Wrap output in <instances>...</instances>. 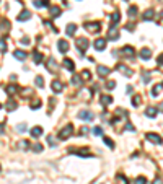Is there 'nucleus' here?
<instances>
[{
  "mask_svg": "<svg viewBox=\"0 0 163 184\" xmlns=\"http://www.w3.org/2000/svg\"><path fill=\"white\" fill-rule=\"evenodd\" d=\"M75 46H77V49L80 51V56H83V52L88 49L90 41L86 39V37H78V39H75Z\"/></svg>",
  "mask_w": 163,
  "mask_h": 184,
  "instance_id": "1",
  "label": "nucleus"
},
{
  "mask_svg": "<svg viewBox=\"0 0 163 184\" xmlns=\"http://www.w3.org/2000/svg\"><path fill=\"white\" fill-rule=\"evenodd\" d=\"M72 134H73V126H72V124H67V126L59 132V139H61V140H67Z\"/></svg>",
  "mask_w": 163,
  "mask_h": 184,
  "instance_id": "2",
  "label": "nucleus"
},
{
  "mask_svg": "<svg viewBox=\"0 0 163 184\" xmlns=\"http://www.w3.org/2000/svg\"><path fill=\"white\" fill-rule=\"evenodd\" d=\"M118 56H122V57H127V59H132L135 56L134 47H132V46H124L121 51H118Z\"/></svg>",
  "mask_w": 163,
  "mask_h": 184,
  "instance_id": "3",
  "label": "nucleus"
},
{
  "mask_svg": "<svg viewBox=\"0 0 163 184\" xmlns=\"http://www.w3.org/2000/svg\"><path fill=\"white\" fill-rule=\"evenodd\" d=\"M85 29L90 31V33H100L101 31V25L98 21H93V23H85Z\"/></svg>",
  "mask_w": 163,
  "mask_h": 184,
  "instance_id": "4",
  "label": "nucleus"
},
{
  "mask_svg": "<svg viewBox=\"0 0 163 184\" xmlns=\"http://www.w3.org/2000/svg\"><path fill=\"white\" fill-rule=\"evenodd\" d=\"M119 29H118V26H109V31H108V39L109 41H118L119 39Z\"/></svg>",
  "mask_w": 163,
  "mask_h": 184,
  "instance_id": "5",
  "label": "nucleus"
},
{
  "mask_svg": "<svg viewBox=\"0 0 163 184\" xmlns=\"http://www.w3.org/2000/svg\"><path fill=\"white\" fill-rule=\"evenodd\" d=\"M78 119H83V121H93L95 114L91 112V111H88V109H82L80 112H78Z\"/></svg>",
  "mask_w": 163,
  "mask_h": 184,
  "instance_id": "6",
  "label": "nucleus"
},
{
  "mask_svg": "<svg viewBox=\"0 0 163 184\" xmlns=\"http://www.w3.org/2000/svg\"><path fill=\"white\" fill-rule=\"evenodd\" d=\"M64 86H65V85L61 82V80H52V83H51V88H52L54 93H62Z\"/></svg>",
  "mask_w": 163,
  "mask_h": 184,
  "instance_id": "7",
  "label": "nucleus"
},
{
  "mask_svg": "<svg viewBox=\"0 0 163 184\" xmlns=\"http://www.w3.org/2000/svg\"><path fill=\"white\" fill-rule=\"evenodd\" d=\"M145 137H147V140H150V142L157 143V145H162V137H160V135H157V134H152V132H148V134H147Z\"/></svg>",
  "mask_w": 163,
  "mask_h": 184,
  "instance_id": "8",
  "label": "nucleus"
},
{
  "mask_svg": "<svg viewBox=\"0 0 163 184\" xmlns=\"http://www.w3.org/2000/svg\"><path fill=\"white\" fill-rule=\"evenodd\" d=\"M57 47H59V52H62V54H65L67 51H69V42L67 41H64V39H61V41L57 42Z\"/></svg>",
  "mask_w": 163,
  "mask_h": 184,
  "instance_id": "9",
  "label": "nucleus"
},
{
  "mask_svg": "<svg viewBox=\"0 0 163 184\" xmlns=\"http://www.w3.org/2000/svg\"><path fill=\"white\" fill-rule=\"evenodd\" d=\"M116 69H118L119 72H121V74H124L126 77H132V70L127 69V67L124 65V64H118V67H116Z\"/></svg>",
  "mask_w": 163,
  "mask_h": 184,
  "instance_id": "10",
  "label": "nucleus"
},
{
  "mask_svg": "<svg viewBox=\"0 0 163 184\" xmlns=\"http://www.w3.org/2000/svg\"><path fill=\"white\" fill-rule=\"evenodd\" d=\"M153 18H155V10H152V8H148L147 12H143V15H142L143 21H150V20H153Z\"/></svg>",
  "mask_w": 163,
  "mask_h": 184,
  "instance_id": "11",
  "label": "nucleus"
},
{
  "mask_svg": "<svg viewBox=\"0 0 163 184\" xmlns=\"http://www.w3.org/2000/svg\"><path fill=\"white\" fill-rule=\"evenodd\" d=\"M93 46H95V49H96V51H104L106 39H96V41L93 42Z\"/></svg>",
  "mask_w": 163,
  "mask_h": 184,
  "instance_id": "12",
  "label": "nucleus"
},
{
  "mask_svg": "<svg viewBox=\"0 0 163 184\" xmlns=\"http://www.w3.org/2000/svg\"><path fill=\"white\" fill-rule=\"evenodd\" d=\"M109 72H111V70L108 69V67H104V65H98V75H100L101 78L108 77V75H109Z\"/></svg>",
  "mask_w": 163,
  "mask_h": 184,
  "instance_id": "13",
  "label": "nucleus"
},
{
  "mask_svg": "<svg viewBox=\"0 0 163 184\" xmlns=\"http://www.w3.org/2000/svg\"><path fill=\"white\" fill-rule=\"evenodd\" d=\"M139 57L142 59V60H148V59L152 57V51L150 49H142L139 52Z\"/></svg>",
  "mask_w": 163,
  "mask_h": 184,
  "instance_id": "14",
  "label": "nucleus"
},
{
  "mask_svg": "<svg viewBox=\"0 0 163 184\" xmlns=\"http://www.w3.org/2000/svg\"><path fill=\"white\" fill-rule=\"evenodd\" d=\"M62 65H64V69L69 70V72H73V70H75V65H73V62L70 60V59H64V60H62Z\"/></svg>",
  "mask_w": 163,
  "mask_h": 184,
  "instance_id": "15",
  "label": "nucleus"
},
{
  "mask_svg": "<svg viewBox=\"0 0 163 184\" xmlns=\"http://www.w3.org/2000/svg\"><path fill=\"white\" fill-rule=\"evenodd\" d=\"M33 5L36 8H46V7H49V0H34Z\"/></svg>",
  "mask_w": 163,
  "mask_h": 184,
  "instance_id": "16",
  "label": "nucleus"
},
{
  "mask_svg": "<svg viewBox=\"0 0 163 184\" xmlns=\"http://www.w3.org/2000/svg\"><path fill=\"white\" fill-rule=\"evenodd\" d=\"M31 18V12H28V10H24V12H21L18 17H16V20L18 21H26V20H29Z\"/></svg>",
  "mask_w": 163,
  "mask_h": 184,
  "instance_id": "17",
  "label": "nucleus"
},
{
  "mask_svg": "<svg viewBox=\"0 0 163 184\" xmlns=\"http://www.w3.org/2000/svg\"><path fill=\"white\" fill-rule=\"evenodd\" d=\"M47 70L49 72H54V74L57 72V64H56V60H54L52 57L47 59Z\"/></svg>",
  "mask_w": 163,
  "mask_h": 184,
  "instance_id": "18",
  "label": "nucleus"
},
{
  "mask_svg": "<svg viewBox=\"0 0 163 184\" xmlns=\"http://www.w3.org/2000/svg\"><path fill=\"white\" fill-rule=\"evenodd\" d=\"M31 135L34 137V139H38V137H41L42 135V127L41 126H36V127H33L31 129Z\"/></svg>",
  "mask_w": 163,
  "mask_h": 184,
  "instance_id": "19",
  "label": "nucleus"
},
{
  "mask_svg": "<svg viewBox=\"0 0 163 184\" xmlns=\"http://www.w3.org/2000/svg\"><path fill=\"white\" fill-rule=\"evenodd\" d=\"M49 12H51V17H52V18H57L59 15H61V8H59V7H56V5L49 7Z\"/></svg>",
  "mask_w": 163,
  "mask_h": 184,
  "instance_id": "20",
  "label": "nucleus"
},
{
  "mask_svg": "<svg viewBox=\"0 0 163 184\" xmlns=\"http://www.w3.org/2000/svg\"><path fill=\"white\" fill-rule=\"evenodd\" d=\"M75 31H77V26L73 25V23H70V25H67L65 34H67V36H73V34H75Z\"/></svg>",
  "mask_w": 163,
  "mask_h": 184,
  "instance_id": "21",
  "label": "nucleus"
},
{
  "mask_svg": "<svg viewBox=\"0 0 163 184\" xmlns=\"http://www.w3.org/2000/svg\"><path fill=\"white\" fill-rule=\"evenodd\" d=\"M13 57L18 59V60H24L26 59V52H23V51H13Z\"/></svg>",
  "mask_w": 163,
  "mask_h": 184,
  "instance_id": "22",
  "label": "nucleus"
},
{
  "mask_svg": "<svg viewBox=\"0 0 163 184\" xmlns=\"http://www.w3.org/2000/svg\"><path fill=\"white\" fill-rule=\"evenodd\" d=\"M162 88H163L162 83H157V85L153 86V90H152V96H160V94H162Z\"/></svg>",
  "mask_w": 163,
  "mask_h": 184,
  "instance_id": "23",
  "label": "nucleus"
},
{
  "mask_svg": "<svg viewBox=\"0 0 163 184\" xmlns=\"http://www.w3.org/2000/svg\"><path fill=\"white\" fill-rule=\"evenodd\" d=\"M145 116H147V117H155V116H157V108L148 106L145 109Z\"/></svg>",
  "mask_w": 163,
  "mask_h": 184,
  "instance_id": "24",
  "label": "nucleus"
},
{
  "mask_svg": "<svg viewBox=\"0 0 163 184\" xmlns=\"http://www.w3.org/2000/svg\"><path fill=\"white\" fill-rule=\"evenodd\" d=\"M119 20H121V15H119V12L113 13V15H111V26H116V23H119Z\"/></svg>",
  "mask_w": 163,
  "mask_h": 184,
  "instance_id": "25",
  "label": "nucleus"
},
{
  "mask_svg": "<svg viewBox=\"0 0 163 184\" xmlns=\"http://www.w3.org/2000/svg\"><path fill=\"white\" fill-rule=\"evenodd\" d=\"M5 108H7V111H15L16 109V101H15V99H8L7 106H5Z\"/></svg>",
  "mask_w": 163,
  "mask_h": 184,
  "instance_id": "26",
  "label": "nucleus"
},
{
  "mask_svg": "<svg viewBox=\"0 0 163 184\" xmlns=\"http://www.w3.org/2000/svg\"><path fill=\"white\" fill-rule=\"evenodd\" d=\"M42 59H44V57H42V54L38 52V51L33 54V60H34V64H41V62H42Z\"/></svg>",
  "mask_w": 163,
  "mask_h": 184,
  "instance_id": "27",
  "label": "nucleus"
},
{
  "mask_svg": "<svg viewBox=\"0 0 163 184\" xmlns=\"http://www.w3.org/2000/svg\"><path fill=\"white\" fill-rule=\"evenodd\" d=\"M29 147H31V143L28 140H20V143H18V148H21V150H28Z\"/></svg>",
  "mask_w": 163,
  "mask_h": 184,
  "instance_id": "28",
  "label": "nucleus"
},
{
  "mask_svg": "<svg viewBox=\"0 0 163 184\" xmlns=\"http://www.w3.org/2000/svg\"><path fill=\"white\" fill-rule=\"evenodd\" d=\"M101 103L103 104H111V103H113V98H111L109 94H101Z\"/></svg>",
  "mask_w": 163,
  "mask_h": 184,
  "instance_id": "29",
  "label": "nucleus"
},
{
  "mask_svg": "<svg viewBox=\"0 0 163 184\" xmlns=\"http://www.w3.org/2000/svg\"><path fill=\"white\" fill-rule=\"evenodd\" d=\"M16 90H18V88H16V85H8L7 88H5L7 94H15V93H16Z\"/></svg>",
  "mask_w": 163,
  "mask_h": 184,
  "instance_id": "30",
  "label": "nucleus"
},
{
  "mask_svg": "<svg viewBox=\"0 0 163 184\" xmlns=\"http://www.w3.org/2000/svg\"><path fill=\"white\" fill-rule=\"evenodd\" d=\"M127 15H129L130 18H134L135 15H137V7H135V5H132V7H130V8L127 10Z\"/></svg>",
  "mask_w": 163,
  "mask_h": 184,
  "instance_id": "31",
  "label": "nucleus"
},
{
  "mask_svg": "<svg viewBox=\"0 0 163 184\" xmlns=\"http://www.w3.org/2000/svg\"><path fill=\"white\" fill-rule=\"evenodd\" d=\"M82 82H83V80H82L80 78V75H75V77H72V85H82Z\"/></svg>",
  "mask_w": 163,
  "mask_h": 184,
  "instance_id": "32",
  "label": "nucleus"
},
{
  "mask_svg": "<svg viewBox=\"0 0 163 184\" xmlns=\"http://www.w3.org/2000/svg\"><path fill=\"white\" fill-rule=\"evenodd\" d=\"M16 131H18V132H26V131H28V126H26L24 122H21V124L16 126Z\"/></svg>",
  "mask_w": 163,
  "mask_h": 184,
  "instance_id": "33",
  "label": "nucleus"
},
{
  "mask_svg": "<svg viewBox=\"0 0 163 184\" xmlns=\"http://www.w3.org/2000/svg\"><path fill=\"white\" fill-rule=\"evenodd\" d=\"M80 78H82V80H90V78H91V74H90L88 70H83L82 75H80Z\"/></svg>",
  "mask_w": 163,
  "mask_h": 184,
  "instance_id": "34",
  "label": "nucleus"
},
{
  "mask_svg": "<svg viewBox=\"0 0 163 184\" xmlns=\"http://www.w3.org/2000/svg\"><path fill=\"white\" fill-rule=\"evenodd\" d=\"M142 82H143V85H147V83L150 82V74L148 72H143L142 74Z\"/></svg>",
  "mask_w": 163,
  "mask_h": 184,
  "instance_id": "35",
  "label": "nucleus"
},
{
  "mask_svg": "<svg viewBox=\"0 0 163 184\" xmlns=\"http://www.w3.org/2000/svg\"><path fill=\"white\" fill-rule=\"evenodd\" d=\"M103 142H104V143H106V145H108L109 148H114V142L109 139V137H103Z\"/></svg>",
  "mask_w": 163,
  "mask_h": 184,
  "instance_id": "36",
  "label": "nucleus"
},
{
  "mask_svg": "<svg viewBox=\"0 0 163 184\" xmlns=\"http://www.w3.org/2000/svg\"><path fill=\"white\" fill-rule=\"evenodd\" d=\"M34 82H36V85L39 86V88H42V86H44V78L41 77V75H39V77H36V80H34Z\"/></svg>",
  "mask_w": 163,
  "mask_h": 184,
  "instance_id": "37",
  "label": "nucleus"
},
{
  "mask_svg": "<svg viewBox=\"0 0 163 184\" xmlns=\"http://www.w3.org/2000/svg\"><path fill=\"white\" fill-rule=\"evenodd\" d=\"M33 151L41 153V151H42V145H41V143H34V145H33Z\"/></svg>",
  "mask_w": 163,
  "mask_h": 184,
  "instance_id": "38",
  "label": "nucleus"
},
{
  "mask_svg": "<svg viewBox=\"0 0 163 184\" xmlns=\"http://www.w3.org/2000/svg\"><path fill=\"white\" fill-rule=\"evenodd\" d=\"M8 25H10V23H8L7 20H3V21H2V26H0V29H2V31H8V29H10V26H8Z\"/></svg>",
  "mask_w": 163,
  "mask_h": 184,
  "instance_id": "39",
  "label": "nucleus"
},
{
  "mask_svg": "<svg viewBox=\"0 0 163 184\" xmlns=\"http://www.w3.org/2000/svg\"><path fill=\"white\" fill-rule=\"evenodd\" d=\"M0 52H7V42H5V39H0Z\"/></svg>",
  "mask_w": 163,
  "mask_h": 184,
  "instance_id": "40",
  "label": "nucleus"
},
{
  "mask_svg": "<svg viewBox=\"0 0 163 184\" xmlns=\"http://www.w3.org/2000/svg\"><path fill=\"white\" fill-rule=\"evenodd\" d=\"M134 184H147V179H145V176H139L137 179H135Z\"/></svg>",
  "mask_w": 163,
  "mask_h": 184,
  "instance_id": "41",
  "label": "nucleus"
},
{
  "mask_svg": "<svg viewBox=\"0 0 163 184\" xmlns=\"http://www.w3.org/2000/svg\"><path fill=\"white\" fill-rule=\"evenodd\" d=\"M38 108H41V99H34L31 104V109H38Z\"/></svg>",
  "mask_w": 163,
  "mask_h": 184,
  "instance_id": "42",
  "label": "nucleus"
},
{
  "mask_svg": "<svg viewBox=\"0 0 163 184\" xmlns=\"http://www.w3.org/2000/svg\"><path fill=\"white\" fill-rule=\"evenodd\" d=\"M47 143H49V147H56V145H57L52 135H49V137H47Z\"/></svg>",
  "mask_w": 163,
  "mask_h": 184,
  "instance_id": "43",
  "label": "nucleus"
},
{
  "mask_svg": "<svg viewBox=\"0 0 163 184\" xmlns=\"http://www.w3.org/2000/svg\"><path fill=\"white\" fill-rule=\"evenodd\" d=\"M132 104L137 108L139 104H140V96H134V99H132Z\"/></svg>",
  "mask_w": 163,
  "mask_h": 184,
  "instance_id": "44",
  "label": "nucleus"
},
{
  "mask_svg": "<svg viewBox=\"0 0 163 184\" xmlns=\"http://www.w3.org/2000/svg\"><path fill=\"white\" fill-rule=\"evenodd\" d=\"M114 86H116V82H113V80H111V82H108V83H106V88H108V90H113Z\"/></svg>",
  "mask_w": 163,
  "mask_h": 184,
  "instance_id": "45",
  "label": "nucleus"
},
{
  "mask_svg": "<svg viewBox=\"0 0 163 184\" xmlns=\"http://www.w3.org/2000/svg\"><path fill=\"white\" fill-rule=\"evenodd\" d=\"M93 134L95 135H101L103 134V129H101V127H95V129H93Z\"/></svg>",
  "mask_w": 163,
  "mask_h": 184,
  "instance_id": "46",
  "label": "nucleus"
},
{
  "mask_svg": "<svg viewBox=\"0 0 163 184\" xmlns=\"http://www.w3.org/2000/svg\"><path fill=\"white\" fill-rule=\"evenodd\" d=\"M88 131H90L88 127H82V129H80V135H86V134H88Z\"/></svg>",
  "mask_w": 163,
  "mask_h": 184,
  "instance_id": "47",
  "label": "nucleus"
},
{
  "mask_svg": "<svg viewBox=\"0 0 163 184\" xmlns=\"http://www.w3.org/2000/svg\"><path fill=\"white\" fill-rule=\"evenodd\" d=\"M116 178H118L119 181H122V184H127V179H126V178H124V176H122V174H118V176H116Z\"/></svg>",
  "mask_w": 163,
  "mask_h": 184,
  "instance_id": "48",
  "label": "nucleus"
},
{
  "mask_svg": "<svg viewBox=\"0 0 163 184\" xmlns=\"http://www.w3.org/2000/svg\"><path fill=\"white\" fill-rule=\"evenodd\" d=\"M126 131H129V132H134V126L127 122V124H126Z\"/></svg>",
  "mask_w": 163,
  "mask_h": 184,
  "instance_id": "49",
  "label": "nucleus"
},
{
  "mask_svg": "<svg viewBox=\"0 0 163 184\" xmlns=\"http://www.w3.org/2000/svg\"><path fill=\"white\" fill-rule=\"evenodd\" d=\"M21 44H24V46H29V37H23V39H21Z\"/></svg>",
  "mask_w": 163,
  "mask_h": 184,
  "instance_id": "50",
  "label": "nucleus"
},
{
  "mask_svg": "<svg viewBox=\"0 0 163 184\" xmlns=\"http://www.w3.org/2000/svg\"><path fill=\"white\" fill-rule=\"evenodd\" d=\"M126 29H127V31H134V29H135V25H130V23H129V25L126 26Z\"/></svg>",
  "mask_w": 163,
  "mask_h": 184,
  "instance_id": "51",
  "label": "nucleus"
},
{
  "mask_svg": "<svg viewBox=\"0 0 163 184\" xmlns=\"http://www.w3.org/2000/svg\"><path fill=\"white\" fill-rule=\"evenodd\" d=\"M153 184H162V179H160V178H157V179L153 181Z\"/></svg>",
  "mask_w": 163,
  "mask_h": 184,
  "instance_id": "52",
  "label": "nucleus"
},
{
  "mask_svg": "<svg viewBox=\"0 0 163 184\" xmlns=\"http://www.w3.org/2000/svg\"><path fill=\"white\" fill-rule=\"evenodd\" d=\"M3 127H5L3 124H0V134H3Z\"/></svg>",
  "mask_w": 163,
  "mask_h": 184,
  "instance_id": "53",
  "label": "nucleus"
},
{
  "mask_svg": "<svg viewBox=\"0 0 163 184\" xmlns=\"http://www.w3.org/2000/svg\"><path fill=\"white\" fill-rule=\"evenodd\" d=\"M0 108H2V104H0Z\"/></svg>",
  "mask_w": 163,
  "mask_h": 184,
  "instance_id": "54",
  "label": "nucleus"
},
{
  "mask_svg": "<svg viewBox=\"0 0 163 184\" xmlns=\"http://www.w3.org/2000/svg\"><path fill=\"white\" fill-rule=\"evenodd\" d=\"M0 169H2V168H0Z\"/></svg>",
  "mask_w": 163,
  "mask_h": 184,
  "instance_id": "55",
  "label": "nucleus"
}]
</instances>
